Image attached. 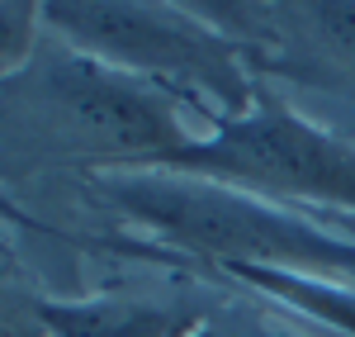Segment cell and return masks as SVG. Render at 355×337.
<instances>
[{
    "label": "cell",
    "instance_id": "7c38bea8",
    "mask_svg": "<svg viewBox=\"0 0 355 337\" xmlns=\"http://www.w3.org/2000/svg\"><path fill=\"white\" fill-rule=\"evenodd\" d=\"M185 337H232V333H223V328H214V323H199V328L185 333Z\"/></svg>",
    "mask_w": 355,
    "mask_h": 337
},
{
    "label": "cell",
    "instance_id": "9c48e42d",
    "mask_svg": "<svg viewBox=\"0 0 355 337\" xmlns=\"http://www.w3.org/2000/svg\"><path fill=\"white\" fill-rule=\"evenodd\" d=\"M0 337H48L38 299H19L5 281H0Z\"/></svg>",
    "mask_w": 355,
    "mask_h": 337
},
{
    "label": "cell",
    "instance_id": "6da1fadb",
    "mask_svg": "<svg viewBox=\"0 0 355 337\" xmlns=\"http://www.w3.org/2000/svg\"><path fill=\"white\" fill-rule=\"evenodd\" d=\"M90 190L147 243L185 256L194 276L261 266L355 290V238L270 199L180 171H90Z\"/></svg>",
    "mask_w": 355,
    "mask_h": 337
},
{
    "label": "cell",
    "instance_id": "3957f363",
    "mask_svg": "<svg viewBox=\"0 0 355 337\" xmlns=\"http://www.w3.org/2000/svg\"><path fill=\"white\" fill-rule=\"evenodd\" d=\"M43 28H53L76 53L110 62L175 95L209 129L218 119L246 114L256 100V67L246 48L204 19L194 5H43Z\"/></svg>",
    "mask_w": 355,
    "mask_h": 337
},
{
    "label": "cell",
    "instance_id": "277c9868",
    "mask_svg": "<svg viewBox=\"0 0 355 337\" xmlns=\"http://www.w3.org/2000/svg\"><path fill=\"white\" fill-rule=\"evenodd\" d=\"M147 171L218 181L294 214L313 209L322 219H355V142L294 110L270 81L256 85L246 114L218 119L190 147L171 152Z\"/></svg>",
    "mask_w": 355,
    "mask_h": 337
},
{
    "label": "cell",
    "instance_id": "8992f818",
    "mask_svg": "<svg viewBox=\"0 0 355 337\" xmlns=\"http://www.w3.org/2000/svg\"><path fill=\"white\" fill-rule=\"evenodd\" d=\"M38 318L48 337H185L209 323L190 304H157V299H38Z\"/></svg>",
    "mask_w": 355,
    "mask_h": 337
},
{
    "label": "cell",
    "instance_id": "52a82bcc",
    "mask_svg": "<svg viewBox=\"0 0 355 337\" xmlns=\"http://www.w3.org/2000/svg\"><path fill=\"white\" fill-rule=\"evenodd\" d=\"M204 276L246 285V290L266 295L270 304L308 318L327 337H355V290L351 285H327V281H308V276L261 271V266H218V271H204Z\"/></svg>",
    "mask_w": 355,
    "mask_h": 337
},
{
    "label": "cell",
    "instance_id": "8fae6325",
    "mask_svg": "<svg viewBox=\"0 0 355 337\" xmlns=\"http://www.w3.org/2000/svg\"><path fill=\"white\" fill-rule=\"evenodd\" d=\"M10 276H15V256H10V247L0 243V281L10 285Z\"/></svg>",
    "mask_w": 355,
    "mask_h": 337
},
{
    "label": "cell",
    "instance_id": "ba28073f",
    "mask_svg": "<svg viewBox=\"0 0 355 337\" xmlns=\"http://www.w3.org/2000/svg\"><path fill=\"white\" fill-rule=\"evenodd\" d=\"M43 5H0V95L38 53Z\"/></svg>",
    "mask_w": 355,
    "mask_h": 337
},
{
    "label": "cell",
    "instance_id": "5b68a950",
    "mask_svg": "<svg viewBox=\"0 0 355 337\" xmlns=\"http://www.w3.org/2000/svg\"><path fill=\"white\" fill-rule=\"evenodd\" d=\"M246 48L261 81L355 95V5H194Z\"/></svg>",
    "mask_w": 355,
    "mask_h": 337
},
{
    "label": "cell",
    "instance_id": "7a4b0ae2",
    "mask_svg": "<svg viewBox=\"0 0 355 337\" xmlns=\"http://www.w3.org/2000/svg\"><path fill=\"white\" fill-rule=\"evenodd\" d=\"M0 110L43 138V157L95 171H147L199 138L175 95L76 53L71 43H38L33 62L5 85Z\"/></svg>",
    "mask_w": 355,
    "mask_h": 337
},
{
    "label": "cell",
    "instance_id": "30bf717a",
    "mask_svg": "<svg viewBox=\"0 0 355 337\" xmlns=\"http://www.w3.org/2000/svg\"><path fill=\"white\" fill-rule=\"evenodd\" d=\"M0 228H15V233H28V238H67V233H62V228H53L48 219L28 214V209L10 195L5 186H0ZM67 243H71V238H67Z\"/></svg>",
    "mask_w": 355,
    "mask_h": 337
}]
</instances>
